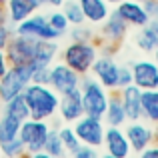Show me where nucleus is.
Masks as SVG:
<instances>
[{
  "label": "nucleus",
  "mask_w": 158,
  "mask_h": 158,
  "mask_svg": "<svg viewBox=\"0 0 158 158\" xmlns=\"http://www.w3.org/2000/svg\"><path fill=\"white\" fill-rule=\"evenodd\" d=\"M24 100H26L30 118L38 120H50L54 114H58V102H60V94H56L48 84H30L24 88L22 92Z\"/></svg>",
  "instance_id": "1"
},
{
  "label": "nucleus",
  "mask_w": 158,
  "mask_h": 158,
  "mask_svg": "<svg viewBox=\"0 0 158 158\" xmlns=\"http://www.w3.org/2000/svg\"><path fill=\"white\" fill-rule=\"evenodd\" d=\"M100 54L94 40H72L62 50V62L76 70L80 76H86L92 68L96 56Z\"/></svg>",
  "instance_id": "2"
},
{
  "label": "nucleus",
  "mask_w": 158,
  "mask_h": 158,
  "mask_svg": "<svg viewBox=\"0 0 158 158\" xmlns=\"http://www.w3.org/2000/svg\"><path fill=\"white\" fill-rule=\"evenodd\" d=\"M80 96H82V106H84V114L102 118L108 106V90L96 78H84L80 80Z\"/></svg>",
  "instance_id": "3"
},
{
  "label": "nucleus",
  "mask_w": 158,
  "mask_h": 158,
  "mask_svg": "<svg viewBox=\"0 0 158 158\" xmlns=\"http://www.w3.org/2000/svg\"><path fill=\"white\" fill-rule=\"evenodd\" d=\"M50 132V124L48 120H38V118H30L20 122V132L18 138L22 140L24 148H26V154L38 156L40 152H44V142H46V136Z\"/></svg>",
  "instance_id": "4"
},
{
  "label": "nucleus",
  "mask_w": 158,
  "mask_h": 158,
  "mask_svg": "<svg viewBox=\"0 0 158 158\" xmlns=\"http://www.w3.org/2000/svg\"><path fill=\"white\" fill-rule=\"evenodd\" d=\"M30 82H32L30 64H10L8 70L0 76V96H2V100L22 94Z\"/></svg>",
  "instance_id": "5"
},
{
  "label": "nucleus",
  "mask_w": 158,
  "mask_h": 158,
  "mask_svg": "<svg viewBox=\"0 0 158 158\" xmlns=\"http://www.w3.org/2000/svg\"><path fill=\"white\" fill-rule=\"evenodd\" d=\"M16 34H22V36H30V38L36 40H58L62 36V32H58L56 28L50 26L48 18L44 14H30L28 18L20 20L14 28Z\"/></svg>",
  "instance_id": "6"
},
{
  "label": "nucleus",
  "mask_w": 158,
  "mask_h": 158,
  "mask_svg": "<svg viewBox=\"0 0 158 158\" xmlns=\"http://www.w3.org/2000/svg\"><path fill=\"white\" fill-rule=\"evenodd\" d=\"M40 40L30 38V36L14 34L8 42V46L4 48L8 58V64H32L36 58V50H38Z\"/></svg>",
  "instance_id": "7"
},
{
  "label": "nucleus",
  "mask_w": 158,
  "mask_h": 158,
  "mask_svg": "<svg viewBox=\"0 0 158 158\" xmlns=\"http://www.w3.org/2000/svg\"><path fill=\"white\" fill-rule=\"evenodd\" d=\"M74 132L76 136L80 138L82 144H88V146H102L104 142V120L102 118H96V116H90V114H82L78 120H74Z\"/></svg>",
  "instance_id": "8"
},
{
  "label": "nucleus",
  "mask_w": 158,
  "mask_h": 158,
  "mask_svg": "<svg viewBox=\"0 0 158 158\" xmlns=\"http://www.w3.org/2000/svg\"><path fill=\"white\" fill-rule=\"evenodd\" d=\"M80 80H82L80 74L76 70H72L68 64H64V62L50 64V82H48V86L60 96L80 88Z\"/></svg>",
  "instance_id": "9"
},
{
  "label": "nucleus",
  "mask_w": 158,
  "mask_h": 158,
  "mask_svg": "<svg viewBox=\"0 0 158 158\" xmlns=\"http://www.w3.org/2000/svg\"><path fill=\"white\" fill-rule=\"evenodd\" d=\"M118 66L120 64H116L110 54H98L90 72L106 90L112 92V90H118Z\"/></svg>",
  "instance_id": "10"
},
{
  "label": "nucleus",
  "mask_w": 158,
  "mask_h": 158,
  "mask_svg": "<svg viewBox=\"0 0 158 158\" xmlns=\"http://www.w3.org/2000/svg\"><path fill=\"white\" fill-rule=\"evenodd\" d=\"M100 24L102 26H100V38H98V44L106 42V44H112V46H118V44L126 38L128 28H130L116 10L110 12Z\"/></svg>",
  "instance_id": "11"
},
{
  "label": "nucleus",
  "mask_w": 158,
  "mask_h": 158,
  "mask_svg": "<svg viewBox=\"0 0 158 158\" xmlns=\"http://www.w3.org/2000/svg\"><path fill=\"white\" fill-rule=\"evenodd\" d=\"M132 68V84L140 90L158 88V62L156 60H138Z\"/></svg>",
  "instance_id": "12"
},
{
  "label": "nucleus",
  "mask_w": 158,
  "mask_h": 158,
  "mask_svg": "<svg viewBox=\"0 0 158 158\" xmlns=\"http://www.w3.org/2000/svg\"><path fill=\"white\" fill-rule=\"evenodd\" d=\"M102 146L106 148L108 156H112V158H126L132 152L130 142H128V138H126V132L120 126H108L106 128Z\"/></svg>",
  "instance_id": "13"
},
{
  "label": "nucleus",
  "mask_w": 158,
  "mask_h": 158,
  "mask_svg": "<svg viewBox=\"0 0 158 158\" xmlns=\"http://www.w3.org/2000/svg\"><path fill=\"white\" fill-rule=\"evenodd\" d=\"M126 138L130 142L132 152L140 154L146 146H150L154 142V130L140 120H130V124L126 126Z\"/></svg>",
  "instance_id": "14"
},
{
  "label": "nucleus",
  "mask_w": 158,
  "mask_h": 158,
  "mask_svg": "<svg viewBox=\"0 0 158 158\" xmlns=\"http://www.w3.org/2000/svg\"><path fill=\"white\" fill-rule=\"evenodd\" d=\"M116 12L124 18V22L128 26H134V28H140L150 20L146 8L140 0H122L120 4H116Z\"/></svg>",
  "instance_id": "15"
},
{
  "label": "nucleus",
  "mask_w": 158,
  "mask_h": 158,
  "mask_svg": "<svg viewBox=\"0 0 158 158\" xmlns=\"http://www.w3.org/2000/svg\"><path fill=\"white\" fill-rule=\"evenodd\" d=\"M58 114H60V118L64 120V122H70V124L84 114L80 88L72 90V92H68V94H62L60 102H58Z\"/></svg>",
  "instance_id": "16"
},
{
  "label": "nucleus",
  "mask_w": 158,
  "mask_h": 158,
  "mask_svg": "<svg viewBox=\"0 0 158 158\" xmlns=\"http://www.w3.org/2000/svg\"><path fill=\"white\" fill-rule=\"evenodd\" d=\"M120 100H122L124 112H126V120H140L142 118V108H140V94L142 90L134 84H128L120 88Z\"/></svg>",
  "instance_id": "17"
},
{
  "label": "nucleus",
  "mask_w": 158,
  "mask_h": 158,
  "mask_svg": "<svg viewBox=\"0 0 158 158\" xmlns=\"http://www.w3.org/2000/svg\"><path fill=\"white\" fill-rule=\"evenodd\" d=\"M4 6H6V20L12 24H18L20 20L34 14L40 8V4L36 0H8Z\"/></svg>",
  "instance_id": "18"
},
{
  "label": "nucleus",
  "mask_w": 158,
  "mask_h": 158,
  "mask_svg": "<svg viewBox=\"0 0 158 158\" xmlns=\"http://www.w3.org/2000/svg\"><path fill=\"white\" fill-rule=\"evenodd\" d=\"M78 4L88 24H100L110 14V4L106 0H78Z\"/></svg>",
  "instance_id": "19"
},
{
  "label": "nucleus",
  "mask_w": 158,
  "mask_h": 158,
  "mask_svg": "<svg viewBox=\"0 0 158 158\" xmlns=\"http://www.w3.org/2000/svg\"><path fill=\"white\" fill-rule=\"evenodd\" d=\"M136 46L144 52H154L158 48V20H148L144 26H140V32L136 34Z\"/></svg>",
  "instance_id": "20"
},
{
  "label": "nucleus",
  "mask_w": 158,
  "mask_h": 158,
  "mask_svg": "<svg viewBox=\"0 0 158 158\" xmlns=\"http://www.w3.org/2000/svg\"><path fill=\"white\" fill-rule=\"evenodd\" d=\"M102 120H104L108 126H124L126 124V112H124L120 94H116L114 90L108 96V106H106V112L102 116Z\"/></svg>",
  "instance_id": "21"
},
{
  "label": "nucleus",
  "mask_w": 158,
  "mask_h": 158,
  "mask_svg": "<svg viewBox=\"0 0 158 158\" xmlns=\"http://www.w3.org/2000/svg\"><path fill=\"white\" fill-rule=\"evenodd\" d=\"M140 108H142L144 120L158 124V88L142 90V94H140Z\"/></svg>",
  "instance_id": "22"
},
{
  "label": "nucleus",
  "mask_w": 158,
  "mask_h": 158,
  "mask_svg": "<svg viewBox=\"0 0 158 158\" xmlns=\"http://www.w3.org/2000/svg\"><path fill=\"white\" fill-rule=\"evenodd\" d=\"M2 114H8V116H12V118L20 120V122H22V120H26L28 116H30V112H28L26 100H24L22 94H18V96H12V98H8V100H4Z\"/></svg>",
  "instance_id": "23"
},
{
  "label": "nucleus",
  "mask_w": 158,
  "mask_h": 158,
  "mask_svg": "<svg viewBox=\"0 0 158 158\" xmlns=\"http://www.w3.org/2000/svg\"><path fill=\"white\" fill-rule=\"evenodd\" d=\"M20 132V120L12 118L8 114H0V144L10 142Z\"/></svg>",
  "instance_id": "24"
},
{
  "label": "nucleus",
  "mask_w": 158,
  "mask_h": 158,
  "mask_svg": "<svg viewBox=\"0 0 158 158\" xmlns=\"http://www.w3.org/2000/svg\"><path fill=\"white\" fill-rule=\"evenodd\" d=\"M44 154L52 156V158H60V156L66 154L64 144H62L60 136H58V130H52L50 128V132L46 136V142H44Z\"/></svg>",
  "instance_id": "25"
},
{
  "label": "nucleus",
  "mask_w": 158,
  "mask_h": 158,
  "mask_svg": "<svg viewBox=\"0 0 158 158\" xmlns=\"http://www.w3.org/2000/svg\"><path fill=\"white\" fill-rule=\"evenodd\" d=\"M62 12H64L66 20L70 22V26H72V24L86 22V18H84V14H82V8H80V4H78V0H66V2L62 4Z\"/></svg>",
  "instance_id": "26"
},
{
  "label": "nucleus",
  "mask_w": 158,
  "mask_h": 158,
  "mask_svg": "<svg viewBox=\"0 0 158 158\" xmlns=\"http://www.w3.org/2000/svg\"><path fill=\"white\" fill-rule=\"evenodd\" d=\"M56 130H58V136H60L62 144H64V150L68 152V154H72V152L82 144L72 126H62V128H56Z\"/></svg>",
  "instance_id": "27"
},
{
  "label": "nucleus",
  "mask_w": 158,
  "mask_h": 158,
  "mask_svg": "<svg viewBox=\"0 0 158 158\" xmlns=\"http://www.w3.org/2000/svg\"><path fill=\"white\" fill-rule=\"evenodd\" d=\"M0 152H2L4 156H8V158H20V156L26 154V148H24L22 140L16 136V138H14V140H10V142L0 144Z\"/></svg>",
  "instance_id": "28"
},
{
  "label": "nucleus",
  "mask_w": 158,
  "mask_h": 158,
  "mask_svg": "<svg viewBox=\"0 0 158 158\" xmlns=\"http://www.w3.org/2000/svg\"><path fill=\"white\" fill-rule=\"evenodd\" d=\"M68 32H70V38L72 40H96L94 30L90 26H86V22L72 24V28H68Z\"/></svg>",
  "instance_id": "29"
},
{
  "label": "nucleus",
  "mask_w": 158,
  "mask_h": 158,
  "mask_svg": "<svg viewBox=\"0 0 158 158\" xmlns=\"http://www.w3.org/2000/svg\"><path fill=\"white\" fill-rule=\"evenodd\" d=\"M46 18H48V22H50V26L56 28L58 32H62V34H66V32H68L70 22L66 20V16H64V12H62V10H54V12H50Z\"/></svg>",
  "instance_id": "30"
},
{
  "label": "nucleus",
  "mask_w": 158,
  "mask_h": 158,
  "mask_svg": "<svg viewBox=\"0 0 158 158\" xmlns=\"http://www.w3.org/2000/svg\"><path fill=\"white\" fill-rule=\"evenodd\" d=\"M30 66H32V82H36V84L50 82V66L46 64H30Z\"/></svg>",
  "instance_id": "31"
},
{
  "label": "nucleus",
  "mask_w": 158,
  "mask_h": 158,
  "mask_svg": "<svg viewBox=\"0 0 158 158\" xmlns=\"http://www.w3.org/2000/svg\"><path fill=\"white\" fill-rule=\"evenodd\" d=\"M16 24L8 22V20H4V22H0V48H6L8 42H10V38L16 34L14 32Z\"/></svg>",
  "instance_id": "32"
},
{
  "label": "nucleus",
  "mask_w": 158,
  "mask_h": 158,
  "mask_svg": "<svg viewBox=\"0 0 158 158\" xmlns=\"http://www.w3.org/2000/svg\"><path fill=\"white\" fill-rule=\"evenodd\" d=\"M128 84H132V68L128 64H122L118 66V90Z\"/></svg>",
  "instance_id": "33"
},
{
  "label": "nucleus",
  "mask_w": 158,
  "mask_h": 158,
  "mask_svg": "<svg viewBox=\"0 0 158 158\" xmlns=\"http://www.w3.org/2000/svg\"><path fill=\"white\" fill-rule=\"evenodd\" d=\"M96 154H98V150L94 146H88V144H80V146L72 152L74 158H96Z\"/></svg>",
  "instance_id": "34"
},
{
  "label": "nucleus",
  "mask_w": 158,
  "mask_h": 158,
  "mask_svg": "<svg viewBox=\"0 0 158 158\" xmlns=\"http://www.w3.org/2000/svg\"><path fill=\"white\" fill-rule=\"evenodd\" d=\"M144 8H146L148 16H150L152 20H158V2L156 0H142Z\"/></svg>",
  "instance_id": "35"
},
{
  "label": "nucleus",
  "mask_w": 158,
  "mask_h": 158,
  "mask_svg": "<svg viewBox=\"0 0 158 158\" xmlns=\"http://www.w3.org/2000/svg\"><path fill=\"white\" fill-rule=\"evenodd\" d=\"M140 154H142L144 158H158V142H152L150 146H146Z\"/></svg>",
  "instance_id": "36"
},
{
  "label": "nucleus",
  "mask_w": 158,
  "mask_h": 158,
  "mask_svg": "<svg viewBox=\"0 0 158 158\" xmlns=\"http://www.w3.org/2000/svg\"><path fill=\"white\" fill-rule=\"evenodd\" d=\"M8 58H6V52H4V48H0V76H2L4 72L8 70Z\"/></svg>",
  "instance_id": "37"
},
{
  "label": "nucleus",
  "mask_w": 158,
  "mask_h": 158,
  "mask_svg": "<svg viewBox=\"0 0 158 158\" xmlns=\"http://www.w3.org/2000/svg\"><path fill=\"white\" fill-rule=\"evenodd\" d=\"M64 2H66V0H46V4H48V6H52V8H60Z\"/></svg>",
  "instance_id": "38"
},
{
  "label": "nucleus",
  "mask_w": 158,
  "mask_h": 158,
  "mask_svg": "<svg viewBox=\"0 0 158 158\" xmlns=\"http://www.w3.org/2000/svg\"><path fill=\"white\" fill-rule=\"evenodd\" d=\"M4 20H6V6L0 4V22H4Z\"/></svg>",
  "instance_id": "39"
},
{
  "label": "nucleus",
  "mask_w": 158,
  "mask_h": 158,
  "mask_svg": "<svg viewBox=\"0 0 158 158\" xmlns=\"http://www.w3.org/2000/svg\"><path fill=\"white\" fill-rule=\"evenodd\" d=\"M106 2H108V4H114V6H116V4H120L122 0H106Z\"/></svg>",
  "instance_id": "40"
},
{
  "label": "nucleus",
  "mask_w": 158,
  "mask_h": 158,
  "mask_svg": "<svg viewBox=\"0 0 158 158\" xmlns=\"http://www.w3.org/2000/svg\"><path fill=\"white\" fill-rule=\"evenodd\" d=\"M154 140L158 142V124H156V128H154Z\"/></svg>",
  "instance_id": "41"
},
{
  "label": "nucleus",
  "mask_w": 158,
  "mask_h": 158,
  "mask_svg": "<svg viewBox=\"0 0 158 158\" xmlns=\"http://www.w3.org/2000/svg\"><path fill=\"white\" fill-rule=\"evenodd\" d=\"M36 2H38L40 6H46V0H36Z\"/></svg>",
  "instance_id": "42"
},
{
  "label": "nucleus",
  "mask_w": 158,
  "mask_h": 158,
  "mask_svg": "<svg viewBox=\"0 0 158 158\" xmlns=\"http://www.w3.org/2000/svg\"><path fill=\"white\" fill-rule=\"evenodd\" d=\"M2 106H4V100H2V96H0V114H2Z\"/></svg>",
  "instance_id": "43"
},
{
  "label": "nucleus",
  "mask_w": 158,
  "mask_h": 158,
  "mask_svg": "<svg viewBox=\"0 0 158 158\" xmlns=\"http://www.w3.org/2000/svg\"><path fill=\"white\" fill-rule=\"evenodd\" d=\"M154 60L158 62V48H154Z\"/></svg>",
  "instance_id": "44"
},
{
  "label": "nucleus",
  "mask_w": 158,
  "mask_h": 158,
  "mask_svg": "<svg viewBox=\"0 0 158 158\" xmlns=\"http://www.w3.org/2000/svg\"><path fill=\"white\" fill-rule=\"evenodd\" d=\"M8 2V0H0V4H6Z\"/></svg>",
  "instance_id": "45"
},
{
  "label": "nucleus",
  "mask_w": 158,
  "mask_h": 158,
  "mask_svg": "<svg viewBox=\"0 0 158 158\" xmlns=\"http://www.w3.org/2000/svg\"><path fill=\"white\" fill-rule=\"evenodd\" d=\"M140 2H142V0H140ZM156 2H158V0H156Z\"/></svg>",
  "instance_id": "46"
}]
</instances>
